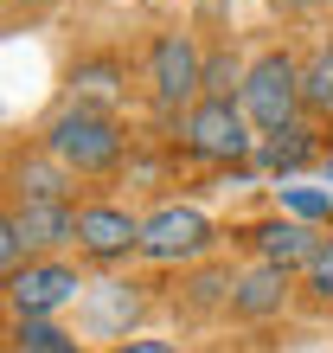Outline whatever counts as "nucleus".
<instances>
[{
	"mask_svg": "<svg viewBox=\"0 0 333 353\" xmlns=\"http://www.w3.org/2000/svg\"><path fill=\"white\" fill-rule=\"evenodd\" d=\"M39 148L52 161H65L77 180H109L122 174V161H129V135H122V116H103V110H52L39 122Z\"/></svg>",
	"mask_w": 333,
	"mask_h": 353,
	"instance_id": "obj_1",
	"label": "nucleus"
},
{
	"mask_svg": "<svg viewBox=\"0 0 333 353\" xmlns=\"http://www.w3.org/2000/svg\"><path fill=\"white\" fill-rule=\"evenodd\" d=\"M141 84H148V103L160 122H180L193 103L205 97V46L193 32H154L148 58H141Z\"/></svg>",
	"mask_w": 333,
	"mask_h": 353,
	"instance_id": "obj_2",
	"label": "nucleus"
},
{
	"mask_svg": "<svg viewBox=\"0 0 333 353\" xmlns=\"http://www.w3.org/2000/svg\"><path fill=\"white\" fill-rule=\"evenodd\" d=\"M173 135H180V154L205 161V168H250L257 161V141H263L250 129L244 103H218V97H199L173 122Z\"/></svg>",
	"mask_w": 333,
	"mask_h": 353,
	"instance_id": "obj_3",
	"label": "nucleus"
},
{
	"mask_svg": "<svg viewBox=\"0 0 333 353\" xmlns=\"http://www.w3.org/2000/svg\"><path fill=\"white\" fill-rule=\"evenodd\" d=\"M244 116L257 135H276L288 129V122L308 116V97H301V58L288 46H263L257 58H250V77H244Z\"/></svg>",
	"mask_w": 333,
	"mask_h": 353,
	"instance_id": "obj_4",
	"label": "nucleus"
},
{
	"mask_svg": "<svg viewBox=\"0 0 333 353\" xmlns=\"http://www.w3.org/2000/svg\"><path fill=\"white\" fill-rule=\"evenodd\" d=\"M218 251V225L186 199H166L154 212H141V263L160 270H193Z\"/></svg>",
	"mask_w": 333,
	"mask_h": 353,
	"instance_id": "obj_5",
	"label": "nucleus"
},
{
	"mask_svg": "<svg viewBox=\"0 0 333 353\" xmlns=\"http://www.w3.org/2000/svg\"><path fill=\"white\" fill-rule=\"evenodd\" d=\"M77 296H90V283H83V270L71 257H32L26 270H13V276H7L13 321H52L58 308H71Z\"/></svg>",
	"mask_w": 333,
	"mask_h": 353,
	"instance_id": "obj_6",
	"label": "nucleus"
},
{
	"mask_svg": "<svg viewBox=\"0 0 333 353\" xmlns=\"http://www.w3.org/2000/svg\"><path fill=\"white\" fill-rule=\"evenodd\" d=\"M77 257L96 263V270L141 257V212H129L116 199H83L77 205Z\"/></svg>",
	"mask_w": 333,
	"mask_h": 353,
	"instance_id": "obj_7",
	"label": "nucleus"
},
{
	"mask_svg": "<svg viewBox=\"0 0 333 353\" xmlns=\"http://www.w3.org/2000/svg\"><path fill=\"white\" fill-rule=\"evenodd\" d=\"M321 238L327 232H314V225H301V219H257V225L237 232L250 263H276V270H295V276L308 270V257L321 251Z\"/></svg>",
	"mask_w": 333,
	"mask_h": 353,
	"instance_id": "obj_8",
	"label": "nucleus"
},
{
	"mask_svg": "<svg viewBox=\"0 0 333 353\" xmlns=\"http://www.w3.org/2000/svg\"><path fill=\"white\" fill-rule=\"evenodd\" d=\"M65 103L122 116V103H129V65H122L116 52H83L77 65L65 71Z\"/></svg>",
	"mask_w": 333,
	"mask_h": 353,
	"instance_id": "obj_9",
	"label": "nucleus"
},
{
	"mask_svg": "<svg viewBox=\"0 0 333 353\" xmlns=\"http://www.w3.org/2000/svg\"><path fill=\"white\" fill-rule=\"evenodd\" d=\"M7 186H13V205H77V174L45 148H19L7 161Z\"/></svg>",
	"mask_w": 333,
	"mask_h": 353,
	"instance_id": "obj_10",
	"label": "nucleus"
},
{
	"mask_svg": "<svg viewBox=\"0 0 333 353\" xmlns=\"http://www.w3.org/2000/svg\"><path fill=\"white\" fill-rule=\"evenodd\" d=\"M301 276L295 270H276V263H244L237 270V289H231V321H269L295 302Z\"/></svg>",
	"mask_w": 333,
	"mask_h": 353,
	"instance_id": "obj_11",
	"label": "nucleus"
},
{
	"mask_svg": "<svg viewBox=\"0 0 333 353\" xmlns=\"http://www.w3.org/2000/svg\"><path fill=\"white\" fill-rule=\"evenodd\" d=\"M314 161H327V148H321V122H308V116H301V122H288V129L263 135L250 168L269 174V180H288V174H301V168H314Z\"/></svg>",
	"mask_w": 333,
	"mask_h": 353,
	"instance_id": "obj_12",
	"label": "nucleus"
},
{
	"mask_svg": "<svg viewBox=\"0 0 333 353\" xmlns=\"http://www.w3.org/2000/svg\"><path fill=\"white\" fill-rule=\"evenodd\" d=\"M231 289H237V270L205 257L193 270H180V289H173V308L193 321H212V315H231Z\"/></svg>",
	"mask_w": 333,
	"mask_h": 353,
	"instance_id": "obj_13",
	"label": "nucleus"
},
{
	"mask_svg": "<svg viewBox=\"0 0 333 353\" xmlns=\"http://www.w3.org/2000/svg\"><path fill=\"white\" fill-rule=\"evenodd\" d=\"M13 219L26 225L32 257H65L77 244V205H13Z\"/></svg>",
	"mask_w": 333,
	"mask_h": 353,
	"instance_id": "obj_14",
	"label": "nucleus"
},
{
	"mask_svg": "<svg viewBox=\"0 0 333 353\" xmlns=\"http://www.w3.org/2000/svg\"><path fill=\"white\" fill-rule=\"evenodd\" d=\"M141 315V296H135V283H96L90 289V334L103 341H129V321Z\"/></svg>",
	"mask_w": 333,
	"mask_h": 353,
	"instance_id": "obj_15",
	"label": "nucleus"
},
{
	"mask_svg": "<svg viewBox=\"0 0 333 353\" xmlns=\"http://www.w3.org/2000/svg\"><path fill=\"white\" fill-rule=\"evenodd\" d=\"M244 77H250V58H237L231 39H212V46H205V97L237 103L244 97Z\"/></svg>",
	"mask_w": 333,
	"mask_h": 353,
	"instance_id": "obj_16",
	"label": "nucleus"
},
{
	"mask_svg": "<svg viewBox=\"0 0 333 353\" xmlns=\"http://www.w3.org/2000/svg\"><path fill=\"white\" fill-rule=\"evenodd\" d=\"M301 97H308V122H333V39H321L301 58Z\"/></svg>",
	"mask_w": 333,
	"mask_h": 353,
	"instance_id": "obj_17",
	"label": "nucleus"
},
{
	"mask_svg": "<svg viewBox=\"0 0 333 353\" xmlns=\"http://www.w3.org/2000/svg\"><path fill=\"white\" fill-rule=\"evenodd\" d=\"M13 353H90L83 341H71L52 321H13Z\"/></svg>",
	"mask_w": 333,
	"mask_h": 353,
	"instance_id": "obj_18",
	"label": "nucleus"
},
{
	"mask_svg": "<svg viewBox=\"0 0 333 353\" xmlns=\"http://www.w3.org/2000/svg\"><path fill=\"white\" fill-rule=\"evenodd\" d=\"M301 296L308 302H333V232L321 238V251L308 257V270H301Z\"/></svg>",
	"mask_w": 333,
	"mask_h": 353,
	"instance_id": "obj_19",
	"label": "nucleus"
},
{
	"mask_svg": "<svg viewBox=\"0 0 333 353\" xmlns=\"http://www.w3.org/2000/svg\"><path fill=\"white\" fill-rule=\"evenodd\" d=\"M0 263H7V276H13V270H26V263H32V244H26V225L13 219V205H7V219H0Z\"/></svg>",
	"mask_w": 333,
	"mask_h": 353,
	"instance_id": "obj_20",
	"label": "nucleus"
},
{
	"mask_svg": "<svg viewBox=\"0 0 333 353\" xmlns=\"http://www.w3.org/2000/svg\"><path fill=\"white\" fill-rule=\"evenodd\" d=\"M282 205H288L301 225H308V219H333V193H301V186H282Z\"/></svg>",
	"mask_w": 333,
	"mask_h": 353,
	"instance_id": "obj_21",
	"label": "nucleus"
},
{
	"mask_svg": "<svg viewBox=\"0 0 333 353\" xmlns=\"http://www.w3.org/2000/svg\"><path fill=\"white\" fill-rule=\"evenodd\" d=\"M109 353H180L173 341H160V334H129V341H116Z\"/></svg>",
	"mask_w": 333,
	"mask_h": 353,
	"instance_id": "obj_22",
	"label": "nucleus"
},
{
	"mask_svg": "<svg viewBox=\"0 0 333 353\" xmlns=\"http://www.w3.org/2000/svg\"><path fill=\"white\" fill-rule=\"evenodd\" d=\"M193 13H205V19H224V13H231V0H193Z\"/></svg>",
	"mask_w": 333,
	"mask_h": 353,
	"instance_id": "obj_23",
	"label": "nucleus"
},
{
	"mask_svg": "<svg viewBox=\"0 0 333 353\" xmlns=\"http://www.w3.org/2000/svg\"><path fill=\"white\" fill-rule=\"evenodd\" d=\"M321 174H327V180H333V148H327V161H321Z\"/></svg>",
	"mask_w": 333,
	"mask_h": 353,
	"instance_id": "obj_24",
	"label": "nucleus"
}]
</instances>
